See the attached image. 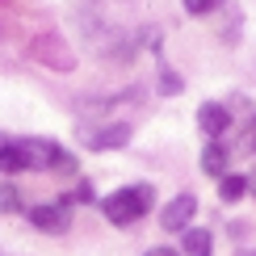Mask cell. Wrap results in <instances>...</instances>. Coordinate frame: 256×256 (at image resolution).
<instances>
[{
	"label": "cell",
	"instance_id": "cell-8",
	"mask_svg": "<svg viewBox=\"0 0 256 256\" xmlns=\"http://www.w3.org/2000/svg\"><path fill=\"white\" fill-rule=\"evenodd\" d=\"M202 172L227 176V147L222 143H206V152H202Z\"/></svg>",
	"mask_w": 256,
	"mask_h": 256
},
{
	"label": "cell",
	"instance_id": "cell-15",
	"mask_svg": "<svg viewBox=\"0 0 256 256\" xmlns=\"http://www.w3.org/2000/svg\"><path fill=\"white\" fill-rule=\"evenodd\" d=\"M248 147L256 152V118H252V126H248Z\"/></svg>",
	"mask_w": 256,
	"mask_h": 256
},
{
	"label": "cell",
	"instance_id": "cell-5",
	"mask_svg": "<svg viewBox=\"0 0 256 256\" xmlns=\"http://www.w3.org/2000/svg\"><path fill=\"white\" fill-rule=\"evenodd\" d=\"M126 143H130V126H126V122H114V126H105V130L88 134L92 152H110V147H126Z\"/></svg>",
	"mask_w": 256,
	"mask_h": 256
},
{
	"label": "cell",
	"instance_id": "cell-6",
	"mask_svg": "<svg viewBox=\"0 0 256 256\" xmlns=\"http://www.w3.org/2000/svg\"><path fill=\"white\" fill-rule=\"evenodd\" d=\"M26 147L21 138H4L0 134V172H26Z\"/></svg>",
	"mask_w": 256,
	"mask_h": 256
},
{
	"label": "cell",
	"instance_id": "cell-2",
	"mask_svg": "<svg viewBox=\"0 0 256 256\" xmlns=\"http://www.w3.org/2000/svg\"><path fill=\"white\" fill-rule=\"evenodd\" d=\"M30 222H34L38 231H50V236H59V231L72 227V202H42V206L30 210Z\"/></svg>",
	"mask_w": 256,
	"mask_h": 256
},
{
	"label": "cell",
	"instance_id": "cell-13",
	"mask_svg": "<svg viewBox=\"0 0 256 256\" xmlns=\"http://www.w3.org/2000/svg\"><path fill=\"white\" fill-rule=\"evenodd\" d=\"M68 202H92V185H88V180H80V189H76V194H68Z\"/></svg>",
	"mask_w": 256,
	"mask_h": 256
},
{
	"label": "cell",
	"instance_id": "cell-3",
	"mask_svg": "<svg viewBox=\"0 0 256 256\" xmlns=\"http://www.w3.org/2000/svg\"><path fill=\"white\" fill-rule=\"evenodd\" d=\"M194 214H198V198L180 194V198H172L164 210H160V227L164 231H189V218Z\"/></svg>",
	"mask_w": 256,
	"mask_h": 256
},
{
	"label": "cell",
	"instance_id": "cell-4",
	"mask_svg": "<svg viewBox=\"0 0 256 256\" xmlns=\"http://www.w3.org/2000/svg\"><path fill=\"white\" fill-rule=\"evenodd\" d=\"M198 126H202L210 138H218V134L231 126V110H227V105H218V101H206V105L198 110Z\"/></svg>",
	"mask_w": 256,
	"mask_h": 256
},
{
	"label": "cell",
	"instance_id": "cell-14",
	"mask_svg": "<svg viewBox=\"0 0 256 256\" xmlns=\"http://www.w3.org/2000/svg\"><path fill=\"white\" fill-rule=\"evenodd\" d=\"M143 256H180V252H176V248H147Z\"/></svg>",
	"mask_w": 256,
	"mask_h": 256
},
{
	"label": "cell",
	"instance_id": "cell-16",
	"mask_svg": "<svg viewBox=\"0 0 256 256\" xmlns=\"http://www.w3.org/2000/svg\"><path fill=\"white\" fill-rule=\"evenodd\" d=\"M240 256H256V252H252V248H248V252H240Z\"/></svg>",
	"mask_w": 256,
	"mask_h": 256
},
{
	"label": "cell",
	"instance_id": "cell-7",
	"mask_svg": "<svg viewBox=\"0 0 256 256\" xmlns=\"http://www.w3.org/2000/svg\"><path fill=\"white\" fill-rule=\"evenodd\" d=\"M180 248H185V256H210V248H214V240H210L206 227H189L185 240H180Z\"/></svg>",
	"mask_w": 256,
	"mask_h": 256
},
{
	"label": "cell",
	"instance_id": "cell-10",
	"mask_svg": "<svg viewBox=\"0 0 256 256\" xmlns=\"http://www.w3.org/2000/svg\"><path fill=\"white\" fill-rule=\"evenodd\" d=\"M21 210V198H17V189L8 185V180H0V214H17Z\"/></svg>",
	"mask_w": 256,
	"mask_h": 256
},
{
	"label": "cell",
	"instance_id": "cell-1",
	"mask_svg": "<svg viewBox=\"0 0 256 256\" xmlns=\"http://www.w3.org/2000/svg\"><path fill=\"white\" fill-rule=\"evenodd\" d=\"M152 202H156L152 185H126V189H118V194L105 198L101 210H105V218H110L114 227H130V222H138L147 210H152Z\"/></svg>",
	"mask_w": 256,
	"mask_h": 256
},
{
	"label": "cell",
	"instance_id": "cell-17",
	"mask_svg": "<svg viewBox=\"0 0 256 256\" xmlns=\"http://www.w3.org/2000/svg\"><path fill=\"white\" fill-rule=\"evenodd\" d=\"M248 189H256V180H248Z\"/></svg>",
	"mask_w": 256,
	"mask_h": 256
},
{
	"label": "cell",
	"instance_id": "cell-9",
	"mask_svg": "<svg viewBox=\"0 0 256 256\" xmlns=\"http://www.w3.org/2000/svg\"><path fill=\"white\" fill-rule=\"evenodd\" d=\"M244 194H248V176H240V172H227L218 180V198L222 202H240Z\"/></svg>",
	"mask_w": 256,
	"mask_h": 256
},
{
	"label": "cell",
	"instance_id": "cell-12",
	"mask_svg": "<svg viewBox=\"0 0 256 256\" xmlns=\"http://www.w3.org/2000/svg\"><path fill=\"white\" fill-rule=\"evenodd\" d=\"M160 88H164L168 97H172V92H180V80H176V76H172L168 68H160Z\"/></svg>",
	"mask_w": 256,
	"mask_h": 256
},
{
	"label": "cell",
	"instance_id": "cell-11",
	"mask_svg": "<svg viewBox=\"0 0 256 256\" xmlns=\"http://www.w3.org/2000/svg\"><path fill=\"white\" fill-rule=\"evenodd\" d=\"M180 4H185L194 17H206V13H214V8L222 4V0H180Z\"/></svg>",
	"mask_w": 256,
	"mask_h": 256
}]
</instances>
